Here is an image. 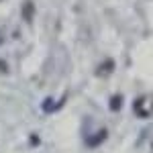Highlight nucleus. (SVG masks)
<instances>
[{
  "label": "nucleus",
  "mask_w": 153,
  "mask_h": 153,
  "mask_svg": "<svg viewBox=\"0 0 153 153\" xmlns=\"http://www.w3.org/2000/svg\"><path fill=\"white\" fill-rule=\"evenodd\" d=\"M33 2H31V0H27V2H25L23 4V16H25V21H27V23H31V21H33Z\"/></svg>",
  "instance_id": "nucleus-1"
},
{
  "label": "nucleus",
  "mask_w": 153,
  "mask_h": 153,
  "mask_svg": "<svg viewBox=\"0 0 153 153\" xmlns=\"http://www.w3.org/2000/svg\"><path fill=\"white\" fill-rule=\"evenodd\" d=\"M112 70H114V61H112V59H106L104 63H102V65L98 68V76H104L106 71L110 74V71H112Z\"/></svg>",
  "instance_id": "nucleus-2"
},
{
  "label": "nucleus",
  "mask_w": 153,
  "mask_h": 153,
  "mask_svg": "<svg viewBox=\"0 0 153 153\" xmlns=\"http://www.w3.org/2000/svg\"><path fill=\"white\" fill-rule=\"evenodd\" d=\"M104 137H106V131H100L96 137H90V139H88V145H98V143L102 141Z\"/></svg>",
  "instance_id": "nucleus-3"
},
{
  "label": "nucleus",
  "mask_w": 153,
  "mask_h": 153,
  "mask_svg": "<svg viewBox=\"0 0 153 153\" xmlns=\"http://www.w3.org/2000/svg\"><path fill=\"white\" fill-rule=\"evenodd\" d=\"M118 106H120V96H114L112 98V110H118Z\"/></svg>",
  "instance_id": "nucleus-4"
}]
</instances>
